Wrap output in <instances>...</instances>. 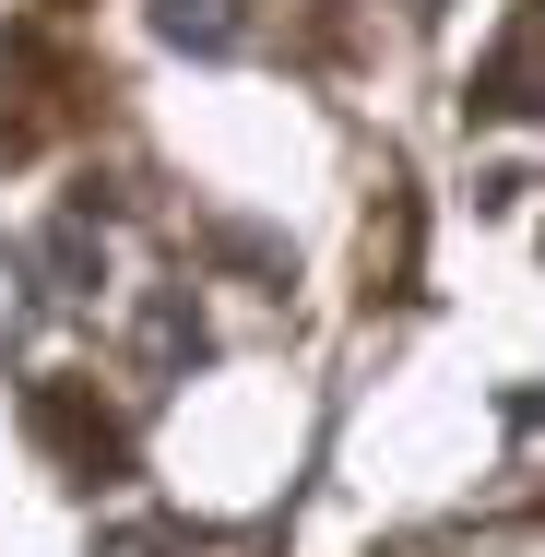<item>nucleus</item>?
Segmentation results:
<instances>
[{
	"label": "nucleus",
	"instance_id": "nucleus-1",
	"mask_svg": "<svg viewBox=\"0 0 545 557\" xmlns=\"http://www.w3.org/2000/svg\"><path fill=\"white\" fill-rule=\"evenodd\" d=\"M486 119H534V12H510V36H498V60H486Z\"/></svg>",
	"mask_w": 545,
	"mask_h": 557
},
{
	"label": "nucleus",
	"instance_id": "nucleus-2",
	"mask_svg": "<svg viewBox=\"0 0 545 557\" xmlns=\"http://www.w3.org/2000/svg\"><path fill=\"white\" fill-rule=\"evenodd\" d=\"M154 36H166V48H202V60H225V48L249 36V12H237V0H154Z\"/></svg>",
	"mask_w": 545,
	"mask_h": 557
}]
</instances>
